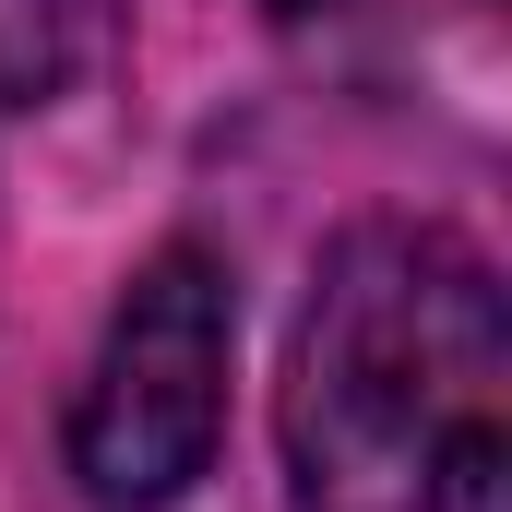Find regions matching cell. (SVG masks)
I'll use <instances>...</instances> for the list:
<instances>
[{
	"instance_id": "obj_1",
	"label": "cell",
	"mask_w": 512,
	"mask_h": 512,
	"mask_svg": "<svg viewBox=\"0 0 512 512\" xmlns=\"http://www.w3.org/2000/svg\"><path fill=\"white\" fill-rule=\"evenodd\" d=\"M298 512H512V310L453 227H346L286 358Z\"/></svg>"
},
{
	"instance_id": "obj_2",
	"label": "cell",
	"mask_w": 512,
	"mask_h": 512,
	"mask_svg": "<svg viewBox=\"0 0 512 512\" xmlns=\"http://www.w3.org/2000/svg\"><path fill=\"white\" fill-rule=\"evenodd\" d=\"M215 429H227V274L203 251H155L72 405V477L108 512H167L215 465Z\"/></svg>"
},
{
	"instance_id": "obj_3",
	"label": "cell",
	"mask_w": 512,
	"mask_h": 512,
	"mask_svg": "<svg viewBox=\"0 0 512 512\" xmlns=\"http://www.w3.org/2000/svg\"><path fill=\"white\" fill-rule=\"evenodd\" d=\"M84 72V0H0V96L48 108Z\"/></svg>"
},
{
	"instance_id": "obj_4",
	"label": "cell",
	"mask_w": 512,
	"mask_h": 512,
	"mask_svg": "<svg viewBox=\"0 0 512 512\" xmlns=\"http://www.w3.org/2000/svg\"><path fill=\"white\" fill-rule=\"evenodd\" d=\"M274 12H334V0H274Z\"/></svg>"
}]
</instances>
